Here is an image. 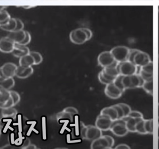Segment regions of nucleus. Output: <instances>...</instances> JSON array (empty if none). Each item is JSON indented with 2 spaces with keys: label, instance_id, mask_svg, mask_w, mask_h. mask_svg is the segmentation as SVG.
Wrapping results in <instances>:
<instances>
[{
  "label": "nucleus",
  "instance_id": "a19ab883",
  "mask_svg": "<svg viewBox=\"0 0 159 149\" xmlns=\"http://www.w3.org/2000/svg\"><path fill=\"white\" fill-rule=\"evenodd\" d=\"M31 35L29 32L28 31H26L25 38V40L21 42L20 44L24 45H27L28 44H29L31 41Z\"/></svg>",
  "mask_w": 159,
  "mask_h": 149
},
{
  "label": "nucleus",
  "instance_id": "ea45409f",
  "mask_svg": "<svg viewBox=\"0 0 159 149\" xmlns=\"http://www.w3.org/2000/svg\"><path fill=\"white\" fill-rule=\"evenodd\" d=\"M13 106H14L13 100L12 98L11 97V98L9 99V100H8L7 102H6L5 104H2V105H0V108L3 109V108H10V107H13Z\"/></svg>",
  "mask_w": 159,
  "mask_h": 149
},
{
  "label": "nucleus",
  "instance_id": "9b49d317",
  "mask_svg": "<svg viewBox=\"0 0 159 149\" xmlns=\"http://www.w3.org/2000/svg\"><path fill=\"white\" fill-rule=\"evenodd\" d=\"M102 136V131L97 127L93 125H87L86 139L93 141Z\"/></svg>",
  "mask_w": 159,
  "mask_h": 149
},
{
  "label": "nucleus",
  "instance_id": "bb28decb",
  "mask_svg": "<svg viewBox=\"0 0 159 149\" xmlns=\"http://www.w3.org/2000/svg\"><path fill=\"white\" fill-rule=\"evenodd\" d=\"M145 129L147 134H152L153 133V120L145 119Z\"/></svg>",
  "mask_w": 159,
  "mask_h": 149
},
{
  "label": "nucleus",
  "instance_id": "473e14b6",
  "mask_svg": "<svg viewBox=\"0 0 159 149\" xmlns=\"http://www.w3.org/2000/svg\"><path fill=\"white\" fill-rule=\"evenodd\" d=\"M123 85L125 90L132 89V83L130 76H123L122 79Z\"/></svg>",
  "mask_w": 159,
  "mask_h": 149
},
{
  "label": "nucleus",
  "instance_id": "8fccbe9b",
  "mask_svg": "<svg viewBox=\"0 0 159 149\" xmlns=\"http://www.w3.org/2000/svg\"><path fill=\"white\" fill-rule=\"evenodd\" d=\"M30 144H31V141H30V139L26 138L25 140V142H24L22 146H21V149H26V148L29 146Z\"/></svg>",
  "mask_w": 159,
  "mask_h": 149
},
{
  "label": "nucleus",
  "instance_id": "7ed1b4c3",
  "mask_svg": "<svg viewBox=\"0 0 159 149\" xmlns=\"http://www.w3.org/2000/svg\"><path fill=\"white\" fill-rule=\"evenodd\" d=\"M70 39L72 43L78 45L84 44L89 40L84 28L72 30L70 33Z\"/></svg>",
  "mask_w": 159,
  "mask_h": 149
},
{
  "label": "nucleus",
  "instance_id": "5fc2aeb1",
  "mask_svg": "<svg viewBox=\"0 0 159 149\" xmlns=\"http://www.w3.org/2000/svg\"><path fill=\"white\" fill-rule=\"evenodd\" d=\"M158 118L159 119V104H158Z\"/></svg>",
  "mask_w": 159,
  "mask_h": 149
},
{
  "label": "nucleus",
  "instance_id": "052dcab7",
  "mask_svg": "<svg viewBox=\"0 0 159 149\" xmlns=\"http://www.w3.org/2000/svg\"><path fill=\"white\" fill-rule=\"evenodd\" d=\"M158 126H159V124H158Z\"/></svg>",
  "mask_w": 159,
  "mask_h": 149
},
{
  "label": "nucleus",
  "instance_id": "c756f323",
  "mask_svg": "<svg viewBox=\"0 0 159 149\" xmlns=\"http://www.w3.org/2000/svg\"><path fill=\"white\" fill-rule=\"evenodd\" d=\"M57 119H68L70 120H73V116L70 113L67 112L63 110L62 111L58 113L57 114Z\"/></svg>",
  "mask_w": 159,
  "mask_h": 149
},
{
  "label": "nucleus",
  "instance_id": "39448f33",
  "mask_svg": "<svg viewBox=\"0 0 159 149\" xmlns=\"http://www.w3.org/2000/svg\"><path fill=\"white\" fill-rule=\"evenodd\" d=\"M113 120L108 116L103 114H99L97 118L95 126L102 131L110 130Z\"/></svg>",
  "mask_w": 159,
  "mask_h": 149
},
{
  "label": "nucleus",
  "instance_id": "393cba45",
  "mask_svg": "<svg viewBox=\"0 0 159 149\" xmlns=\"http://www.w3.org/2000/svg\"><path fill=\"white\" fill-rule=\"evenodd\" d=\"M142 87L148 94L152 95L153 93V80L145 81Z\"/></svg>",
  "mask_w": 159,
  "mask_h": 149
},
{
  "label": "nucleus",
  "instance_id": "c9c22d12",
  "mask_svg": "<svg viewBox=\"0 0 159 149\" xmlns=\"http://www.w3.org/2000/svg\"><path fill=\"white\" fill-rule=\"evenodd\" d=\"M118 105L122 107L124 112V118L128 117L129 115L130 114V112L132 111L130 106L125 103H119Z\"/></svg>",
  "mask_w": 159,
  "mask_h": 149
},
{
  "label": "nucleus",
  "instance_id": "49530a36",
  "mask_svg": "<svg viewBox=\"0 0 159 149\" xmlns=\"http://www.w3.org/2000/svg\"><path fill=\"white\" fill-rule=\"evenodd\" d=\"M105 137H106V138H107V140L108 142L110 147L111 149H112L115 144V140H114V138L113 137L109 136V135H105Z\"/></svg>",
  "mask_w": 159,
  "mask_h": 149
},
{
  "label": "nucleus",
  "instance_id": "b1692460",
  "mask_svg": "<svg viewBox=\"0 0 159 149\" xmlns=\"http://www.w3.org/2000/svg\"><path fill=\"white\" fill-rule=\"evenodd\" d=\"M11 98L10 91L0 87V105L5 104Z\"/></svg>",
  "mask_w": 159,
  "mask_h": 149
},
{
  "label": "nucleus",
  "instance_id": "c85d7f7f",
  "mask_svg": "<svg viewBox=\"0 0 159 149\" xmlns=\"http://www.w3.org/2000/svg\"><path fill=\"white\" fill-rule=\"evenodd\" d=\"M123 75H121V74H119V75H118V76L115 78V79L114 80L113 83H114V85H115L117 88H119V90H120L121 91H122L124 92L126 90H125L124 86L123 85Z\"/></svg>",
  "mask_w": 159,
  "mask_h": 149
},
{
  "label": "nucleus",
  "instance_id": "09e8293b",
  "mask_svg": "<svg viewBox=\"0 0 159 149\" xmlns=\"http://www.w3.org/2000/svg\"><path fill=\"white\" fill-rule=\"evenodd\" d=\"M84 28V31H85L86 35H87V38H88V40H90L92 38V35H93L92 31H91V30H90L89 29V28Z\"/></svg>",
  "mask_w": 159,
  "mask_h": 149
},
{
  "label": "nucleus",
  "instance_id": "cd10ccee",
  "mask_svg": "<svg viewBox=\"0 0 159 149\" xmlns=\"http://www.w3.org/2000/svg\"><path fill=\"white\" fill-rule=\"evenodd\" d=\"M30 54L34 58V65H38L42 63L43 60V57L39 53L35 52V51H32L30 52Z\"/></svg>",
  "mask_w": 159,
  "mask_h": 149
},
{
  "label": "nucleus",
  "instance_id": "4be33fe9",
  "mask_svg": "<svg viewBox=\"0 0 159 149\" xmlns=\"http://www.w3.org/2000/svg\"><path fill=\"white\" fill-rule=\"evenodd\" d=\"M130 79L132 83V89L142 87L143 85L145 82L139 74L137 73L130 76Z\"/></svg>",
  "mask_w": 159,
  "mask_h": 149
},
{
  "label": "nucleus",
  "instance_id": "aec40b11",
  "mask_svg": "<svg viewBox=\"0 0 159 149\" xmlns=\"http://www.w3.org/2000/svg\"><path fill=\"white\" fill-rule=\"evenodd\" d=\"M19 65L24 68H28L34 65V60L30 54L25 55L19 60Z\"/></svg>",
  "mask_w": 159,
  "mask_h": 149
},
{
  "label": "nucleus",
  "instance_id": "f704fd0d",
  "mask_svg": "<svg viewBox=\"0 0 159 149\" xmlns=\"http://www.w3.org/2000/svg\"><path fill=\"white\" fill-rule=\"evenodd\" d=\"M10 93L11 97L13 100L14 106H15L20 102V96L17 92L15 91H10Z\"/></svg>",
  "mask_w": 159,
  "mask_h": 149
},
{
  "label": "nucleus",
  "instance_id": "e433bc0d",
  "mask_svg": "<svg viewBox=\"0 0 159 149\" xmlns=\"http://www.w3.org/2000/svg\"><path fill=\"white\" fill-rule=\"evenodd\" d=\"M139 50L137 49H129V53L127 61H129L134 64V59L135 56L137 54V53L139 52Z\"/></svg>",
  "mask_w": 159,
  "mask_h": 149
},
{
  "label": "nucleus",
  "instance_id": "dca6fc26",
  "mask_svg": "<svg viewBox=\"0 0 159 149\" xmlns=\"http://www.w3.org/2000/svg\"><path fill=\"white\" fill-rule=\"evenodd\" d=\"M1 28L4 31L11 32L15 31L17 26L16 19L10 18L3 23H0Z\"/></svg>",
  "mask_w": 159,
  "mask_h": 149
},
{
  "label": "nucleus",
  "instance_id": "423d86ee",
  "mask_svg": "<svg viewBox=\"0 0 159 149\" xmlns=\"http://www.w3.org/2000/svg\"><path fill=\"white\" fill-rule=\"evenodd\" d=\"M17 66L14 63L7 62L2 66L0 69V77L6 78L14 77L17 72Z\"/></svg>",
  "mask_w": 159,
  "mask_h": 149
},
{
  "label": "nucleus",
  "instance_id": "f257e3e1",
  "mask_svg": "<svg viewBox=\"0 0 159 149\" xmlns=\"http://www.w3.org/2000/svg\"><path fill=\"white\" fill-rule=\"evenodd\" d=\"M110 130L114 135L117 137H122L126 136L129 131L126 126V120L123 119H118L112 122Z\"/></svg>",
  "mask_w": 159,
  "mask_h": 149
},
{
  "label": "nucleus",
  "instance_id": "ddd939ff",
  "mask_svg": "<svg viewBox=\"0 0 159 149\" xmlns=\"http://www.w3.org/2000/svg\"><path fill=\"white\" fill-rule=\"evenodd\" d=\"M91 149H111L108 142L105 136L92 141L91 145Z\"/></svg>",
  "mask_w": 159,
  "mask_h": 149
},
{
  "label": "nucleus",
  "instance_id": "6e6d98bb",
  "mask_svg": "<svg viewBox=\"0 0 159 149\" xmlns=\"http://www.w3.org/2000/svg\"><path fill=\"white\" fill-rule=\"evenodd\" d=\"M158 149H159V137L158 138Z\"/></svg>",
  "mask_w": 159,
  "mask_h": 149
},
{
  "label": "nucleus",
  "instance_id": "3c124183",
  "mask_svg": "<svg viewBox=\"0 0 159 149\" xmlns=\"http://www.w3.org/2000/svg\"><path fill=\"white\" fill-rule=\"evenodd\" d=\"M14 149V147L13 146H11L10 144H7L5 146H3V147H1V149Z\"/></svg>",
  "mask_w": 159,
  "mask_h": 149
},
{
  "label": "nucleus",
  "instance_id": "412c9836",
  "mask_svg": "<svg viewBox=\"0 0 159 149\" xmlns=\"http://www.w3.org/2000/svg\"><path fill=\"white\" fill-rule=\"evenodd\" d=\"M118 63L117 61H115L113 64L109 66L104 68H103V70L105 72V73L107 74L110 75V76L114 77H116L118 75H119V72L117 68V65Z\"/></svg>",
  "mask_w": 159,
  "mask_h": 149
},
{
  "label": "nucleus",
  "instance_id": "f03ea898",
  "mask_svg": "<svg viewBox=\"0 0 159 149\" xmlns=\"http://www.w3.org/2000/svg\"><path fill=\"white\" fill-rule=\"evenodd\" d=\"M129 49V48L124 46H118L113 48L110 52L115 60L121 63L127 61Z\"/></svg>",
  "mask_w": 159,
  "mask_h": 149
},
{
  "label": "nucleus",
  "instance_id": "c03bdc74",
  "mask_svg": "<svg viewBox=\"0 0 159 149\" xmlns=\"http://www.w3.org/2000/svg\"><path fill=\"white\" fill-rule=\"evenodd\" d=\"M16 21H17V26L15 31H20V30H23L24 28V23L21 21V20L19 19H16Z\"/></svg>",
  "mask_w": 159,
  "mask_h": 149
},
{
  "label": "nucleus",
  "instance_id": "de8ad7c7",
  "mask_svg": "<svg viewBox=\"0 0 159 149\" xmlns=\"http://www.w3.org/2000/svg\"><path fill=\"white\" fill-rule=\"evenodd\" d=\"M115 149H130L129 146L126 144H120L115 147Z\"/></svg>",
  "mask_w": 159,
  "mask_h": 149
},
{
  "label": "nucleus",
  "instance_id": "1a4fd4ad",
  "mask_svg": "<svg viewBox=\"0 0 159 149\" xmlns=\"http://www.w3.org/2000/svg\"><path fill=\"white\" fill-rule=\"evenodd\" d=\"M15 43L7 37L2 38L0 40V51L3 53H11L14 49Z\"/></svg>",
  "mask_w": 159,
  "mask_h": 149
},
{
  "label": "nucleus",
  "instance_id": "f3484780",
  "mask_svg": "<svg viewBox=\"0 0 159 149\" xmlns=\"http://www.w3.org/2000/svg\"><path fill=\"white\" fill-rule=\"evenodd\" d=\"M15 82L13 77L6 78L0 77V87L10 91L14 86Z\"/></svg>",
  "mask_w": 159,
  "mask_h": 149
},
{
  "label": "nucleus",
  "instance_id": "6e6552de",
  "mask_svg": "<svg viewBox=\"0 0 159 149\" xmlns=\"http://www.w3.org/2000/svg\"><path fill=\"white\" fill-rule=\"evenodd\" d=\"M104 93L108 97L111 99L115 100L120 98L122 95L123 92L117 88L113 82L106 85Z\"/></svg>",
  "mask_w": 159,
  "mask_h": 149
},
{
  "label": "nucleus",
  "instance_id": "4c0bfd02",
  "mask_svg": "<svg viewBox=\"0 0 159 149\" xmlns=\"http://www.w3.org/2000/svg\"><path fill=\"white\" fill-rule=\"evenodd\" d=\"M113 107L117 111V114H118V119H123L124 118V113L122 108L118 104L113 105Z\"/></svg>",
  "mask_w": 159,
  "mask_h": 149
},
{
  "label": "nucleus",
  "instance_id": "2f4dec72",
  "mask_svg": "<svg viewBox=\"0 0 159 149\" xmlns=\"http://www.w3.org/2000/svg\"><path fill=\"white\" fill-rule=\"evenodd\" d=\"M140 70L147 73L153 74V63L152 61L146 64V65L141 67Z\"/></svg>",
  "mask_w": 159,
  "mask_h": 149
},
{
  "label": "nucleus",
  "instance_id": "0eeeda50",
  "mask_svg": "<svg viewBox=\"0 0 159 149\" xmlns=\"http://www.w3.org/2000/svg\"><path fill=\"white\" fill-rule=\"evenodd\" d=\"M97 61L98 65L104 68L111 65L116 60L110 51H104L98 55Z\"/></svg>",
  "mask_w": 159,
  "mask_h": 149
},
{
  "label": "nucleus",
  "instance_id": "37998d69",
  "mask_svg": "<svg viewBox=\"0 0 159 149\" xmlns=\"http://www.w3.org/2000/svg\"><path fill=\"white\" fill-rule=\"evenodd\" d=\"M64 110L67 112L70 113V114L73 115V116L78 114V111L76 108H75V107H71V106L67 107L65 108Z\"/></svg>",
  "mask_w": 159,
  "mask_h": 149
},
{
  "label": "nucleus",
  "instance_id": "603ef678",
  "mask_svg": "<svg viewBox=\"0 0 159 149\" xmlns=\"http://www.w3.org/2000/svg\"><path fill=\"white\" fill-rule=\"evenodd\" d=\"M38 149L37 148V146L35 145L34 144H31L29 145V146H28L26 149Z\"/></svg>",
  "mask_w": 159,
  "mask_h": 149
},
{
  "label": "nucleus",
  "instance_id": "864d4df0",
  "mask_svg": "<svg viewBox=\"0 0 159 149\" xmlns=\"http://www.w3.org/2000/svg\"><path fill=\"white\" fill-rule=\"evenodd\" d=\"M158 138L159 137V126H158Z\"/></svg>",
  "mask_w": 159,
  "mask_h": 149
},
{
  "label": "nucleus",
  "instance_id": "79ce46f5",
  "mask_svg": "<svg viewBox=\"0 0 159 149\" xmlns=\"http://www.w3.org/2000/svg\"><path fill=\"white\" fill-rule=\"evenodd\" d=\"M98 79L100 83L102 84L105 85H107L108 84L111 83V82H109L108 81L107 79L104 78V76H103L102 74V72H99V73L98 74Z\"/></svg>",
  "mask_w": 159,
  "mask_h": 149
},
{
  "label": "nucleus",
  "instance_id": "5701e85b",
  "mask_svg": "<svg viewBox=\"0 0 159 149\" xmlns=\"http://www.w3.org/2000/svg\"><path fill=\"white\" fill-rule=\"evenodd\" d=\"M1 109V115L5 118H11L14 119L16 117L18 112L13 107L10 108H3Z\"/></svg>",
  "mask_w": 159,
  "mask_h": 149
},
{
  "label": "nucleus",
  "instance_id": "4468645a",
  "mask_svg": "<svg viewBox=\"0 0 159 149\" xmlns=\"http://www.w3.org/2000/svg\"><path fill=\"white\" fill-rule=\"evenodd\" d=\"M26 31L24 30L14 31L9 32L7 37L15 43H21L25 38Z\"/></svg>",
  "mask_w": 159,
  "mask_h": 149
},
{
  "label": "nucleus",
  "instance_id": "9d476101",
  "mask_svg": "<svg viewBox=\"0 0 159 149\" xmlns=\"http://www.w3.org/2000/svg\"><path fill=\"white\" fill-rule=\"evenodd\" d=\"M151 61L150 56L148 54L139 50L135 56L134 62L135 65L141 68L146 65Z\"/></svg>",
  "mask_w": 159,
  "mask_h": 149
},
{
  "label": "nucleus",
  "instance_id": "7c9ffc66",
  "mask_svg": "<svg viewBox=\"0 0 159 149\" xmlns=\"http://www.w3.org/2000/svg\"><path fill=\"white\" fill-rule=\"evenodd\" d=\"M11 18L10 15L5 9H1L0 11V23H3Z\"/></svg>",
  "mask_w": 159,
  "mask_h": 149
},
{
  "label": "nucleus",
  "instance_id": "72a5a7b5",
  "mask_svg": "<svg viewBox=\"0 0 159 149\" xmlns=\"http://www.w3.org/2000/svg\"><path fill=\"white\" fill-rule=\"evenodd\" d=\"M139 75L143 79L144 81H150L153 80V74L147 73L146 72L140 70L139 72Z\"/></svg>",
  "mask_w": 159,
  "mask_h": 149
},
{
  "label": "nucleus",
  "instance_id": "6ab92c4d",
  "mask_svg": "<svg viewBox=\"0 0 159 149\" xmlns=\"http://www.w3.org/2000/svg\"><path fill=\"white\" fill-rule=\"evenodd\" d=\"M100 114L108 116L113 121L118 119L117 111L113 107V106L103 108L101 110Z\"/></svg>",
  "mask_w": 159,
  "mask_h": 149
},
{
  "label": "nucleus",
  "instance_id": "a878e982",
  "mask_svg": "<svg viewBox=\"0 0 159 149\" xmlns=\"http://www.w3.org/2000/svg\"><path fill=\"white\" fill-rule=\"evenodd\" d=\"M145 119H141L136 124L135 126L136 132L141 135H146L147 134L145 129Z\"/></svg>",
  "mask_w": 159,
  "mask_h": 149
},
{
  "label": "nucleus",
  "instance_id": "a18cd8bd",
  "mask_svg": "<svg viewBox=\"0 0 159 149\" xmlns=\"http://www.w3.org/2000/svg\"><path fill=\"white\" fill-rule=\"evenodd\" d=\"M101 72H102V74L103 76H104V78H105L106 79H107L108 81L111 82V83H113V82H114V80L116 78L114 77H112V76H110V75H108V74H107V73H105V72H104L103 70L101 71Z\"/></svg>",
  "mask_w": 159,
  "mask_h": 149
},
{
  "label": "nucleus",
  "instance_id": "bf43d9fd",
  "mask_svg": "<svg viewBox=\"0 0 159 149\" xmlns=\"http://www.w3.org/2000/svg\"><path fill=\"white\" fill-rule=\"evenodd\" d=\"M27 1H30V0H27Z\"/></svg>",
  "mask_w": 159,
  "mask_h": 149
},
{
  "label": "nucleus",
  "instance_id": "a211bd4d",
  "mask_svg": "<svg viewBox=\"0 0 159 149\" xmlns=\"http://www.w3.org/2000/svg\"><path fill=\"white\" fill-rule=\"evenodd\" d=\"M144 118H125L123 119L126 120V126L129 132L135 133V126L136 124L139 121Z\"/></svg>",
  "mask_w": 159,
  "mask_h": 149
},
{
  "label": "nucleus",
  "instance_id": "58836bf2",
  "mask_svg": "<svg viewBox=\"0 0 159 149\" xmlns=\"http://www.w3.org/2000/svg\"><path fill=\"white\" fill-rule=\"evenodd\" d=\"M129 117L133 118H144L142 113L138 111H132L128 116Z\"/></svg>",
  "mask_w": 159,
  "mask_h": 149
},
{
  "label": "nucleus",
  "instance_id": "2eb2a0df",
  "mask_svg": "<svg viewBox=\"0 0 159 149\" xmlns=\"http://www.w3.org/2000/svg\"><path fill=\"white\" fill-rule=\"evenodd\" d=\"M33 72L34 69L32 67L24 68L19 65L17 68L16 76L20 79L27 78L29 76H31Z\"/></svg>",
  "mask_w": 159,
  "mask_h": 149
},
{
  "label": "nucleus",
  "instance_id": "f8f14e48",
  "mask_svg": "<svg viewBox=\"0 0 159 149\" xmlns=\"http://www.w3.org/2000/svg\"><path fill=\"white\" fill-rule=\"evenodd\" d=\"M12 53L16 58H20L25 55L30 54V51L26 45H24L20 43H15L14 49Z\"/></svg>",
  "mask_w": 159,
  "mask_h": 149
},
{
  "label": "nucleus",
  "instance_id": "13d9d810",
  "mask_svg": "<svg viewBox=\"0 0 159 149\" xmlns=\"http://www.w3.org/2000/svg\"><path fill=\"white\" fill-rule=\"evenodd\" d=\"M158 10H159V6L158 7Z\"/></svg>",
  "mask_w": 159,
  "mask_h": 149
},
{
  "label": "nucleus",
  "instance_id": "20e7f679",
  "mask_svg": "<svg viewBox=\"0 0 159 149\" xmlns=\"http://www.w3.org/2000/svg\"><path fill=\"white\" fill-rule=\"evenodd\" d=\"M117 68L119 74L123 76H132L137 73V66L129 61L118 63Z\"/></svg>",
  "mask_w": 159,
  "mask_h": 149
},
{
  "label": "nucleus",
  "instance_id": "4d7b16f0",
  "mask_svg": "<svg viewBox=\"0 0 159 149\" xmlns=\"http://www.w3.org/2000/svg\"><path fill=\"white\" fill-rule=\"evenodd\" d=\"M56 149H67V148H56Z\"/></svg>",
  "mask_w": 159,
  "mask_h": 149
}]
</instances>
